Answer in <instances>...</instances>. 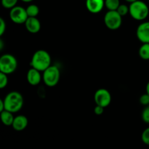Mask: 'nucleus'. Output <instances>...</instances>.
Here are the masks:
<instances>
[{
  "label": "nucleus",
  "mask_w": 149,
  "mask_h": 149,
  "mask_svg": "<svg viewBox=\"0 0 149 149\" xmlns=\"http://www.w3.org/2000/svg\"><path fill=\"white\" fill-rule=\"evenodd\" d=\"M29 17H36L39 13V8L36 4H30L26 8Z\"/></svg>",
  "instance_id": "f3484780"
},
{
  "label": "nucleus",
  "mask_w": 149,
  "mask_h": 149,
  "mask_svg": "<svg viewBox=\"0 0 149 149\" xmlns=\"http://www.w3.org/2000/svg\"><path fill=\"white\" fill-rule=\"evenodd\" d=\"M40 72L41 71L33 68H30L28 71L27 75H26V79L29 84L32 86H36L39 84L42 79V76L41 75Z\"/></svg>",
  "instance_id": "f8f14e48"
},
{
  "label": "nucleus",
  "mask_w": 149,
  "mask_h": 149,
  "mask_svg": "<svg viewBox=\"0 0 149 149\" xmlns=\"http://www.w3.org/2000/svg\"><path fill=\"white\" fill-rule=\"evenodd\" d=\"M141 139H142L143 143H145L147 146H149V127L144 130L143 132H142Z\"/></svg>",
  "instance_id": "412c9836"
},
{
  "label": "nucleus",
  "mask_w": 149,
  "mask_h": 149,
  "mask_svg": "<svg viewBox=\"0 0 149 149\" xmlns=\"http://www.w3.org/2000/svg\"><path fill=\"white\" fill-rule=\"evenodd\" d=\"M10 18L15 24H25L29 15L26 9L20 6H15L10 11Z\"/></svg>",
  "instance_id": "0eeeda50"
},
{
  "label": "nucleus",
  "mask_w": 149,
  "mask_h": 149,
  "mask_svg": "<svg viewBox=\"0 0 149 149\" xmlns=\"http://www.w3.org/2000/svg\"><path fill=\"white\" fill-rule=\"evenodd\" d=\"M51 57L49 52L44 49L36 51L33 55L30 65L31 68L43 72L51 65Z\"/></svg>",
  "instance_id": "f257e3e1"
},
{
  "label": "nucleus",
  "mask_w": 149,
  "mask_h": 149,
  "mask_svg": "<svg viewBox=\"0 0 149 149\" xmlns=\"http://www.w3.org/2000/svg\"><path fill=\"white\" fill-rule=\"evenodd\" d=\"M146 91L147 94L149 95V81L148 83H147L146 87Z\"/></svg>",
  "instance_id": "bb28decb"
},
{
  "label": "nucleus",
  "mask_w": 149,
  "mask_h": 149,
  "mask_svg": "<svg viewBox=\"0 0 149 149\" xmlns=\"http://www.w3.org/2000/svg\"><path fill=\"white\" fill-rule=\"evenodd\" d=\"M140 103L143 105V106H149V95L147 93L142 95L140 97Z\"/></svg>",
  "instance_id": "4be33fe9"
},
{
  "label": "nucleus",
  "mask_w": 149,
  "mask_h": 149,
  "mask_svg": "<svg viewBox=\"0 0 149 149\" xmlns=\"http://www.w3.org/2000/svg\"><path fill=\"white\" fill-rule=\"evenodd\" d=\"M129 14L131 17L136 20L142 21L149 15V7L144 1L141 0H137L134 2L131 3L129 6Z\"/></svg>",
  "instance_id": "7ed1b4c3"
},
{
  "label": "nucleus",
  "mask_w": 149,
  "mask_h": 149,
  "mask_svg": "<svg viewBox=\"0 0 149 149\" xmlns=\"http://www.w3.org/2000/svg\"><path fill=\"white\" fill-rule=\"evenodd\" d=\"M142 119L145 123L149 124V108L148 106L143 111Z\"/></svg>",
  "instance_id": "5701e85b"
},
{
  "label": "nucleus",
  "mask_w": 149,
  "mask_h": 149,
  "mask_svg": "<svg viewBox=\"0 0 149 149\" xmlns=\"http://www.w3.org/2000/svg\"><path fill=\"white\" fill-rule=\"evenodd\" d=\"M17 68V61L11 54H4L0 58V72L11 74Z\"/></svg>",
  "instance_id": "39448f33"
},
{
  "label": "nucleus",
  "mask_w": 149,
  "mask_h": 149,
  "mask_svg": "<svg viewBox=\"0 0 149 149\" xmlns=\"http://www.w3.org/2000/svg\"><path fill=\"white\" fill-rule=\"evenodd\" d=\"M139 56L141 59L148 61L149 60V43L143 44L139 48Z\"/></svg>",
  "instance_id": "2eb2a0df"
},
{
  "label": "nucleus",
  "mask_w": 149,
  "mask_h": 149,
  "mask_svg": "<svg viewBox=\"0 0 149 149\" xmlns=\"http://www.w3.org/2000/svg\"><path fill=\"white\" fill-rule=\"evenodd\" d=\"M104 23L110 30H117L122 24V17L116 10H109L104 16Z\"/></svg>",
  "instance_id": "423d86ee"
},
{
  "label": "nucleus",
  "mask_w": 149,
  "mask_h": 149,
  "mask_svg": "<svg viewBox=\"0 0 149 149\" xmlns=\"http://www.w3.org/2000/svg\"><path fill=\"white\" fill-rule=\"evenodd\" d=\"M18 0H1V5L6 9H10L17 6V3Z\"/></svg>",
  "instance_id": "a211bd4d"
},
{
  "label": "nucleus",
  "mask_w": 149,
  "mask_h": 149,
  "mask_svg": "<svg viewBox=\"0 0 149 149\" xmlns=\"http://www.w3.org/2000/svg\"><path fill=\"white\" fill-rule=\"evenodd\" d=\"M120 4L119 0H105V7L109 10H117Z\"/></svg>",
  "instance_id": "dca6fc26"
},
{
  "label": "nucleus",
  "mask_w": 149,
  "mask_h": 149,
  "mask_svg": "<svg viewBox=\"0 0 149 149\" xmlns=\"http://www.w3.org/2000/svg\"><path fill=\"white\" fill-rule=\"evenodd\" d=\"M14 119L15 117L13 116V113L12 112L7 110H4L1 112V122L5 126H12Z\"/></svg>",
  "instance_id": "4468645a"
},
{
  "label": "nucleus",
  "mask_w": 149,
  "mask_h": 149,
  "mask_svg": "<svg viewBox=\"0 0 149 149\" xmlns=\"http://www.w3.org/2000/svg\"><path fill=\"white\" fill-rule=\"evenodd\" d=\"M94 100L96 105L106 108L111 103V95L106 89H99L95 93Z\"/></svg>",
  "instance_id": "6e6552de"
},
{
  "label": "nucleus",
  "mask_w": 149,
  "mask_h": 149,
  "mask_svg": "<svg viewBox=\"0 0 149 149\" xmlns=\"http://www.w3.org/2000/svg\"><path fill=\"white\" fill-rule=\"evenodd\" d=\"M104 109L105 108L102 107V106H97V105H96V106L95 107V109H94V112L96 115H97V116H100V115H102L103 113H104Z\"/></svg>",
  "instance_id": "393cba45"
},
{
  "label": "nucleus",
  "mask_w": 149,
  "mask_h": 149,
  "mask_svg": "<svg viewBox=\"0 0 149 149\" xmlns=\"http://www.w3.org/2000/svg\"><path fill=\"white\" fill-rule=\"evenodd\" d=\"M20 1H23V2H26V3H29V2H31V1H33V0H20Z\"/></svg>",
  "instance_id": "c85d7f7f"
},
{
  "label": "nucleus",
  "mask_w": 149,
  "mask_h": 149,
  "mask_svg": "<svg viewBox=\"0 0 149 149\" xmlns=\"http://www.w3.org/2000/svg\"><path fill=\"white\" fill-rule=\"evenodd\" d=\"M148 3H149V0H148Z\"/></svg>",
  "instance_id": "7c9ffc66"
},
{
  "label": "nucleus",
  "mask_w": 149,
  "mask_h": 149,
  "mask_svg": "<svg viewBox=\"0 0 149 149\" xmlns=\"http://www.w3.org/2000/svg\"><path fill=\"white\" fill-rule=\"evenodd\" d=\"M105 7V0H86V7L90 13L97 14Z\"/></svg>",
  "instance_id": "9d476101"
},
{
  "label": "nucleus",
  "mask_w": 149,
  "mask_h": 149,
  "mask_svg": "<svg viewBox=\"0 0 149 149\" xmlns=\"http://www.w3.org/2000/svg\"><path fill=\"white\" fill-rule=\"evenodd\" d=\"M61 77V72L56 65H50L43 71L42 74V80L45 84L49 87L56 86L58 84Z\"/></svg>",
  "instance_id": "20e7f679"
},
{
  "label": "nucleus",
  "mask_w": 149,
  "mask_h": 149,
  "mask_svg": "<svg viewBox=\"0 0 149 149\" xmlns=\"http://www.w3.org/2000/svg\"><path fill=\"white\" fill-rule=\"evenodd\" d=\"M28 124H29V121L26 116L23 115H18L15 117L12 127L15 130L20 132V131L24 130L27 127Z\"/></svg>",
  "instance_id": "ddd939ff"
},
{
  "label": "nucleus",
  "mask_w": 149,
  "mask_h": 149,
  "mask_svg": "<svg viewBox=\"0 0 149 149\" xmlns=\"http://www.w3.org/2000/svg\"><path fill=\"white\" fill-rule=\"evenodd\" d=\"M125 1H126L127 2H128V3H130V4H131V3L134 2V1H137V0H125Z\"/></svg>",
  "instance_id": "cd10ccee"
},
{
  "label": "nucleus",
  "mask_w": 149,
  "mask_h": 149,
  "mask_svg": "<svg viewBox=\"0 0 149 149\" xmlns=\"http://www.w3.org/2000/svg\"><path fill=\"white\" fill-rule=\"evenodd\" d=\"M5 110V106H4V103L3 100H0V112Z\"/></svg>",
  "instance_id": "a878e982"
},
{
  "label": "nucleus",
  "mask_w": 149,
  "mask_h": 149,
  "mask_svg": "<svg viewBox=\"0 0 149 149\" xmlns=\"http://www.w3.org/2000/svg\"><path fill=\"white\" fill-rule=\"evenodd\" d=\"M136 36L141 43H149V21L143 22L138 26Z\"/></svg>",
  "instance_id": "1a4fd4ad"
},
{
  "label": "nucleus",
  "mask_w": 149,
  "mask_h": 149,
  "mask_svg": "<svg viewBox=\"0 0 149 149\" xmlns=\"http://www.w3.org/2000/svg\"><path fill=\"white\" fill-rule=\"evenodd\" d=\"M6 23L3 18H0V36H2L6 31Z\"/></svg>",
  "instance_id": "b1692460"
},
{
  "label": "nucleus",
  "mask_w": 149,
  "mask_h": 149,
  "mask_svg": "<svg viewBox=\"0 0 149 149\" xmlns=\"http://www.w3.org/2000/svg\"><path fill=\"white\" fill-rule=\"evenodd\" d=\"M116 11L119 13V14L122 17H123V16L127 15L129 13L130 8L127 5H126V4H121L120 5H119V7H118V9Z\"/></svg>",
  "instance_id": "6ab92c4d"
},
{
  "label": "nucleus",
  "mask_w": 149,
  "mask_h": 149,
  "mask_svg": "<svg viewBox=\"0 0 149 149\" xmlns=\"http://www.w3.org/2000/svg\"><path fill=\"white\" fill-rule=\"evenodd\" d=\"M5 110L12 113H17L21 110L24 103L23 95L19 92L13 91L5 96L4 100Z\"/></svg>",
  "instance_id": "f03ea898"
},
{
  "label": "nucleus",
  "mask_w": 149,
  "mask_h": 149,
  "mask_svg": "<svg viewBox=\"0 0 149 149\" xmlns=\"http://www.w3.org/2000/svg\"><path fill=\"white\" fill-rule=\"evenodd\" d=\"M8 84V77L7 74L0 72V89H4Z\"/></svg>",
  "instance_id": "aec40b11"
},
{
  "label": "nucleus",
  "mask_w": 149,
  "mask_h": 149,
  "mask_svg": "<svg viewBox=\"0 0 149 149\" xmlns=\"http://www.w3.org/2000/svg\"><path fill=\"white\" fill-rule=\"evenodd\" d=\"M25 26L31 33H36L40 31L41 23L36 17H29L25 23Z\"/></svg>",
  "instance_id": "9b49d317"
},
{
  "label": "nucleus",
  "mask_w": 149,
  "mask_h": 149,
  "mask_svg": "<svg viewBox=\"0 0 149 149\" xmlns=\"http://www.w3.org/2000/svg\"><path fill=\"white\" fill-rule=\"evenodd\" d=\"M148 108H149V106H148Z\"/></svg>",
  "instance_id": "c756f323"
}]
</instances>
